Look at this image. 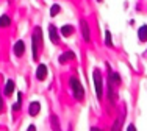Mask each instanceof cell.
<instances>
[{
    "mask_svg": "<svg viewBox=\"0 0 147 131\" xmlns=\"http://www.w3.org/2000/svg\"><path fill=\"white\" fill-rule=\"evenodd\" d=\"M121 125H122V116H119L116 120H114L113 126H111V131H121Z\"/></svg>",
    "mask_w": 147,
    "mask_h": 131,
    "instance_id": "15",
    "label": "cell"
},
{
    "mask_svg": "<svg viewBox=\"0 0 147 131\" xmlns=\"http://www.w3.org/2000/svg\"><path fill=\"white\" fill-rule=\"evenodd\" d=\"M47 78V66L45 64H39L36 69V80L39 81H44Z\"/></svg>",
    "mask_w": 147,
    "mask_h": 131,
    "instance_id": "6",
    "label": "cell"
},
{
    "mask_svg": "<svg viewBox=\"0 0 147 131\" xmlns=\"http://www.w3.org/2000/svg\"><path fill=\"white\" fill-rule=\"evenodd\" d=\"M39 111H41V105L38 102H31L30 103V108H28V114L31 117H36L38 114H39Z\"/></svg>",
    "mask_w": 147,
    "mask_h": 131,
    "instance_id": "8",
    "label": "cell"
},
{
    "mask_svg": "<svg viewBox=\"0 0 147 131\" xmlns=\"http://www.w3.org/2000/svg\"><path fill=\"white\" fill-rule=\"evenodd\" d=\"M80 30H82V36L86 42L91 41V30H89V23L86 22V19H80Z\"/></svg>",
    "mask_w": 147,
    "mask_h": 131,
    "instance_id": "4",
    "label": "cell"
},
{
    "mask_svg": "<svg viewBox=\"0 0 147 131\" xmlns=\"http://www.w3.org/2000/svg\"><path fill=\"white\" fill-rule=\"evenodd\" d=\"M138 39L141 42H147V25H141L138 28Z\"/></svg>",
    "mask_w": 147,
    "mask_h": 131,
    "instance_id": "10",
    "label": "cell"
},
{
    "mask_svg": "<svg viewBox=\"0 0 147 131\" xmlns=\"http://www.w3.org/2000/svg\"><path fill=\"white\" fill-rule=\"evenodd\" d=\"M50 125H52V130H53V131H61V126H59V120H58V117L55 116V114L50 117Z\"/></svg>",
    "mask_w": 147,
    "mask_h": 131,
    "instance_id": "14",
    "label": "cell"
},
{
    "mask_svg": "<svg viewBox=\"0 0 147 131\" xmlns=\"http://www.w3.org/2000/svg\"><path fill=\"white\" fill-rule=\"evenodd\" d=\"M42 49V30L41 27H36L31 34V50H33V59L36 61L39 56V51Z\"/></svg>",
    "mask_w": 147,
    "mask_h": 131,
    "instance_id": "1",
    "label": "cell"
},
{
    "mask_svg": "<svg viewBox=\"0 0 147 131\" xmlns=\"http://www.w3.org/2000/svg\"><path fill=\"white\" fill-rule=\"evenodd\" d=\"M127 131H136V126L133 125V123H130V125H128V128H127Z\"/></svg>",
    "mask_w": 147,
    "mask_h": 131,
    "instance_id": "20",
    "label": "cell"
},
{
    "mask_svg": "<svg viewBox=\"0 0 147 131\" xmlns=\"http://www.w3.org/2000/svg\"><path fill=\"white\" fill-rule=\"evenodd\" d=\"M97 2H103V0H97Z\"/></svg>",
    "mask_w": 147,
    "mask_h": 131,
    "instance_id": "23",
    "label": "cell"
},
{
    "mask_svg": "<svg viewBox=\"0 0 147 131\" xmlns=\"http://www.w3.org/2000/svg\"><path fill=\"white\" fill-rule=\"evenodd\" d=\"M22 92H19V94H17V102L14 103V105H13V109H14V111H19L20 109V103H22Z\"/></svg>",
    "mask_w": 147,
    "mask_h": 131,
    "instance_id": "17",
    "label": "cell"
},
{
    "mask_svg": "<svg viewBox=\"0 0 147 131\" xmlns=\"http://www.w3.org/2000/svg\"><path fill=\"white\" fill-rule=\"evenodd\" d=\"M72 33H74V27L72 25H64V27H61V30H59V34H63L64 37H69Z\"/></svg>",
    "mask_w": 147,
    "mask_h": 131,
    "instance_id": "13",
    "label": "cell"
},
{
    "mask_svg": "<svg viewBox=\"0 0 147 131\" xmlns=\"http://www.w3.org/2000/svg\"><path fill=\"white\" fill-rule=\"evenodd\" d=\"M14 89H16V83L13 80H8L6 81V86H5V95L11 97V94L14 92Z\"/></svg>",
    "mask_w": 147,
    "mask_h": 131,
    "instance_id": "11",
    "label": "cell"
},
{
    "mask_svg": "<svg viewBox=\"0 0 147 131\" xmlns=\"http://www.w3.org/2000/svg\"><path fill=\"white\" fill-rule=\"evenodd\" d=\"M75 58V53L74 51H64L63 55H59V64H66L67 61H71V59H74Z\"/></svg>",
    "mask_w": 147,
    "mask_h": 131,
    "instance_id": "9",
    "label": "cell"
},
{
    "mask_svg": "<svg viewBox=\"0 0 147 131\" xmlns=\"http://www.w3.org/2000/svg\"><path fill=\"white\" fill-rule=\"evenodd\" d=\"M49 36H50V41L53 44H58V30H57V27L53 25V23H50L49 25Z\"/></svg>",
    "mask_w": 147,
    "mask_h": 131,
    "instance_id": "7",
    "label": "cell"
},
{
    "mask_svg": "<svg viewBox=\"0 0 147 131\" xmlns=\"http://www.w3.org/2000/svg\"><path fill=\"white\" fill-rule=\"evenodd\" d=\"M11 25V17L6 16V14H2L0 16V28H6V27Z\"/></svg>",
    "mask_w": 147,
    "mask_h": 131,
    "instance_id": "12",
    "label": "cell"
},
{
    "mask_svg": "<svg viewBox=\"0 0 147 131\" xmlns=\"http://www.w3.org/2000/svg\"><path fill=\"white\" fill-rule=\"evenodd\" d=\"M13 51H14V55L17 58L24 56V53H25V42L24 41H17L14 44V47H13Z\"/></svg>",
    "mask_w": 147,
    "mask_h": 131,
    "instance_id": "5",
    "label": "cell"
},
{
    "mask_svg": "<svg viewBox=\"0 0 147 131\" xmlns=\"http://www.w3.org/2000/svg\"><path fill=\"white\" fill-rule=\"evenodd\" d=\"M27 131H36V126H34V125H30L28 128H27Z\"/></svg>",
    "mask_w": 147,
    "mask_h": 131,
    "instance_id": "21",
    "label": "cell"
},
{
    "mask_svg": "<svg viewBox=\"0 0 147 131\" xmlns=\"http://www.w3.org/2000/svg\"><path fill=\"white\" fill-rule=\"evenodd\" d=\"M91 131H103V130H100V128H97V126H92V128H91Z\"/></svg>",
    "mask_w": 147,
    "mask_h": 131,
    "instance_id": "22",
    "label": "cell"
},
{
    "mask_svg": "<svg viewBox=\"0 0 147 131\" xmlns=\"http://www.w3.org/2000/svg\"><path fill=\"white\" fill-rule=\"evenodd\" d=\"M69 83H71V91L74 94V97H75L78 102H82L83 97H85V89H83L82 83H80V80L77 77H72L71 80H69Z\"/></svg>",
    "mask_w": 147,
    "mask_h": 131,
    "instance_id": "2",
    "label": "cell"
},
{
    "mask_svg": "<svg viewBox=\"0 0 147 131\" xmlns=\"http://www.w3.org/2000/svg\"><path fill=\"white\" fill-rule=\"evenodd\" d=\"M105 44H107V47H113V37H111V31H110V30L105 31Z\"/></svg>",
    "mask_w": 147,
    "mask_h": 131,
    "instance_id": "16",
    "label": "cell"
},
{
    "mask_svg": "<svg viewBox=\"0 0 147 131\" xmlns=\"http://www.w3.org/2000/svg\"><path fill=\"white\" fill-rule=\"evenodd\" d=\"M3 108H5V103H3V98H2V95H0V114L3 112Z\"/></svg>",
    "mask_w": 147,
    "mask_h": 131,
    "instance_id": "19",
    "label": "cell"
},
{
    "mask_svg": "<svg viewBox=\"0 0 147 131\" xmlns=\"http://www.w3.org/2000/svg\"><path fill=\"white\" fill-rule=\"evenodd\" d=\"M92 80H94V88H96V97L102 100L103 97V83H102V74L99 69L92 72Z\"/></svg>",
    "mask_w": 147,
    "mask_h": 131,
    "instance_id": "3",
    "label": "cell"
},
{
    "mask_svg": "<svg viewBox=\"0 0 147 131\" xmlns=\"http://www.w3.org/2000/svg\"><path fill=\"white\" fill-rule=\"evenodd\" d=\"M146 55H147V51H146Z\"/></svg>",
    "mask_w": 147,
    "mask_h": 131,
    "instance_id": "24",
    "label": "cell"
},
{
    "mask_svg": "<svg viewBox=\"0 0 147 131\" xmlns=\"http://www.w3.org/2000/svg\"><path fill=\"white\" fill-rule=\"evenodd\" d=\"M59 11H61V6H59L58 3H55V5H52V8H50V16L55 17Z\"/></svg>",
    "mask_w": 147,
    "mask_h": 131,
    "instance_id": "18",
    "label": "cell"
}]
</instances>
